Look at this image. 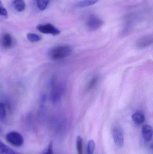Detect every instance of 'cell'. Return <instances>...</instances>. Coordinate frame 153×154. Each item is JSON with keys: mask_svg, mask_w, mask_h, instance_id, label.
Returning a JSON list of instances; mask_svg holds the SVG:
<instances>
[{"mask_svg": "<svg viewBox=\"0 0 153 154\" xmlns=\"http://www.w3.org/2000/svg\"><path fill=\"white\" fill-rule=\"evenodd\" d=\"M72 51V48L67 45H61L54 47L49 50V56L54 60L62 59L68 57Z\"/></svg>", "mask_w": 153, "mask_h": 154, "instance_id": "1", "label": "cell"}, {"mask_svg": "<svg viewBox=\"0 0 153 154\" xmlns=\"http://www.w3.org/2000/svg\"><path fill=\"white\" fill-rule=\"evenodd\" d=\"M5 138L8 143L16 147H20L24 143L23 137L16 131L9 132L6 135Z\"/></svg>", "mask_w": 153, "mask_h": 154, "instance_id": "2", "label": "cell"}, {"mask_svg": "<svg viewBox=\"0 0 153 154\" xmlns=\"http://www.w3.org/2000/svg\"><path fill=\"white\" fill-rule=\"evenodd\" d=\"M52 90L51 92V99L52 102L56 103L61 99L63 92V87L60 84L56 83L53 81L52 82Z\"/></svg>", "mask_w": 153, "mask_h": 154, "instance_id": "3", "label": "cell"}, {"mask_svg": "<svg viewBox=\"0 0 153 154\" xmlns=\"http://www.w3.org/2000/svg\"><path fill=\"white\" fill-rule=\"evenodd\" d=\"M101 19L95 15H91L87 19L86 26L90 30L95 31L100 28L103 25Z\"/></svg>", "mask_w": 153, "mask_h": 154, "instance_id": "4", "label": "cell"}, {"mask_svg": "<svg viewBox=\"0 0 153 154\" xmlns=\"http://www.w3.org/2000/svg\"><path fill=\"white\" fill-rule=\"evenodd\" d=\"M112 135L114 142L117 146L122 147L124 145V137L123 131L120 126L116 125L113 127Z\"/></svg>", "mask_w": 153, "mask_h": 154, "instance_id": "5", "label": "cell"}, {"mask_svg": "<svg viewBox=\"0 0 153 154\" xmlns=\"http://www.w3.org/2000/svg\"><path fill=\"white\" fill-rule=\"evenodd\" d=\"M37 28L40 32L45 34H50L56 36L60 33V31L58 29L50 23L39 24L37 26Z\"/></svg>", "mask_w": 153, "mask_h": 154, "instance_id": "6", "label": "cell"}, {"mask_svg": "<svg viewBox=\"0 0 153 154\" xmlns=\"http://www.w3.org/2000/svg\"><path fill=\"white\" fill-rule=\"evenodd\" d=\"M153 42L152 35H148L139 38L136 42L135 47L138 49L146 48L151 46Z\"/></svg>", "mask_w": 153, "mask_h": 154, "instance_id": "7", "label": "cell"}, {"mask_svg": "<svg viewBox=\"0 0 153 154\" xmlns=\"http://www.w3.org/2000/svg\"><path fill=\"white\" fill-rule=\"evenodd\" d=\"M142 134L145 141L147 143L150 142L152 138V128L149 125L144 126L142 129Z\"/></svg>", "mask_w": 153, "mask_h": 154, "instance_id": "8", "label": "cell"}, {"mask_svg": "<svg viewBox=\"0 0 153 154\" xmlns=\"http://www.w3.org/2000/svg\"><path fill=\"white\" fill-rule=\"evenodd\" d=\"M2 47L5 49H9L13 45V39L9 33H5L3 35L1 40Z\"/></svg>", "mask_w": 153, "mask_h": 154, "instance_id": "9", "label": "cell"}, {"mask_svg": "<svg viewBox=\"0 0 153 154\" xmlns=\"http://www.w3.org/2000/svg\"><path fill=\"white\" fill-rule=\"evenodd\" d=\"M0 154H22L10 148L0 140Z\"/></svg>", "mask_w": 153, "mask_h": 154, "instance_id": "10", "label": "cell"}, {"mask_svg": "<svg viewBox=\"0 0 153 154\" xmlns=\"http://www.w3.org/2000/svg\"><path fill=\"white\" fill-rule=\"evenodd\" d=\"M132 117L135 124L139 125L143 124L145 120V117L144 115L139 112H137L133 114Z\"/></svg>", "mask_w": 153, "mask_h": 154, "instance_id": "11", "label": "cell"}, {"mask_svg": "<svg viewBox=\"0 0 153 154\" xmlns=\"http://www.w3.org/2000/svg\"><path fill=\"white\" fill-rule=\"evenodd\" d=\"M99 1V0H83L77 2L75 5V6L77 7H87L95 4Z\"/></svg>", "mask_w": 153, "mask_h": 154, "instance_id": "12", "label": "cell"}, {"mask_svg": "<svg viewBox=\"0 0 153 154\" xmlns=\"http://www.w3.org/2000/svg\"><path fill=\"white\" fill-rule=\"evenodd\" d=\"M13 7L18 12H21L25 9V3L23 0H14L13 2Z\"/></svg>", "mask_w": 153, "mask_h": 154, "instance_id": "13", "label": "cell"}, {"mask_svg": "<svg viewBox=\"0 0 153 154\" xmlns=\"http://www.w3.org/2000/svg\"><path fill=\"white\" fill-rule=\"evenodd\" d=\"M28 40L31 42H37L40 41L42 39V37L38 34L33 33H28L27 35Z\"/></svg>", "mask_w": 153, "mask_h": 154, "instance_id": "14", "label": "cell"}, {"mask_svg": "<svg viewBox=\"0 0 153 154\" xmlns=\"http://www.w3.org/2000/svg\"><path fill=\"white\" fill-rule=\"evenodd\" d=\"M7 118L6 108L4 103L0 102V120L4 121Z\"/></svg>", "mask_w": 153, "mask_h": 154, "instance_id": "15", "label": "cell"}, {"mask_svg": "<svg viewBox=\"0 0 153 154\" xmlns=\"http://www.w3.org/2000/svg\"><path fill=\"white\" fill-rule=\"evenodd\" d=\"M99 77L94 76L88 82L87 84V89L88 90L93 89L95 86L98 84V82H99Z\"/></svg>", "mask_w": 153, "mask_h": 154, "instance_id": "16", "label": "cell"}, {"mask_svg": "<svg viewBox=\"0 0 153 154\" xmlns=\"http://www.w3.org/2000/svg\"><path fill=\"white\" fill-rule=\"evenodd\" d=\"M76 150L78 154H83V139L81 137L77 136L76 140Z\"/></svg>", "mask_w": 153, "mask_h": 154, "instance_id": "17", "label": "cell"}, {"mask_svg": "<svg viewBox=\"0 0 153 154\" xmlns=\"http://www.w3.org/2000/svg\"><path fill=\"white\" fill-rule=\"evenodd\" d=\"M50 0H36L38 8L41 11H44L46 8Z\"/></svg>", "mask_w": 153, "mask_h": 154, "instance_id": "18", "label": "cell"}, {"mask_svg": "<svg viewBox=\"0 0 153 154\" xmlns=\"http://www.w3.org/2000/svg\"><path fill=\"white\" fill-rule=\"evenodd\" d=\"M95 149V144L94 141L90 140L88 142L87 146V154H93Z\"/></svg>", "mask_w": 153, "mask_h": 154, "instance_id": "19", "label": "cell"}, {"mask_svg": "<svg viewBox=\"0 0 153 154\" xmlns=\"http://www.w3.org/2000/svg\"><path fill=\"white\" fill-rule=\"evenodd\" d=\"M40 154H54L53 143L52 142L49 143L47 147Z\"/></svg>", "mask_w": 153, "mask_h": 154, "instance_id": "20", "label": "cell"}, {"mask_svg": "<svg viewBox=\"0 0 153 154\" xmlns=\"http://www.w3.org/2000/svg\"><path fill=\"white\" fill-rule=\"evenodd\" d=\"M0 16L5 17H8V12L7 10L3 7L1 1H0Z\"/></svg>", "mask_w": 153, "mask_h": 154, "instance_id": "21", "label": "cell"}, {"mask_svg": "<svg viewBox=\"0 0 153 154\" xmlns=\"http://www.w3.org/2000/svg\"><path fill=\"white\" fill-rule=\"evenodd\" d=\"M1 128H0V133H1Z\"/></svg>", "mask_w": 153, "mask_h": 154, "instance_id": "22", "label": "cell"}]
</instances>
